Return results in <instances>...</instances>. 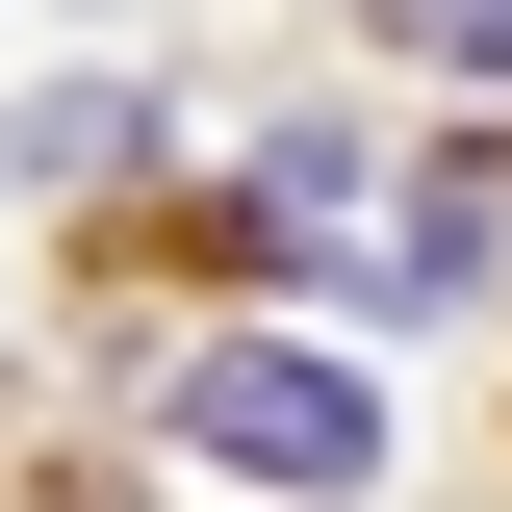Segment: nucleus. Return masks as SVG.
<instances>
[{
	"label": "nucleus",
	"mask_w": 512,
	"mask_h": 512,
	"mask_svg": "<svg viewBox=\"0 0 512 512\" xmlns=\"http://www.w3.org/2000/svg\"><path fill=\"white\" fill-rule=\"evenodd\" d=\"M410 52H436L461 103H512V0H410Z\"/></svg>",
	"instance_id": "f03ea898"
},
{
	"label": "nucleus",
	"mask_w": 512,
	"mask_h": 512,
	"mask_svg": "<svg viewBox=\"0 0 512 512\" xmlns=\"http://www.w3.org/2000/svg\"><path fill=\"white\" fill-rule=\"evenodd\" d=\"M180 461H231V487H359V461H384V410H359V384H333V359H282V333H205V359H180Z\"/></svg>",
	"instance_id": "f257e3e1"
}]
</instances>
